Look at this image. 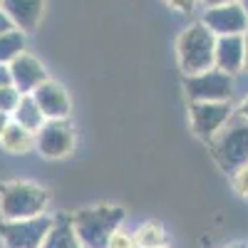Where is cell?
I'll return each mask as SVG.
<instances>
[{"instance_id": "7c38bea8", "label": "cell", "mask_w": 248, "mask_h": 248, "mask_svg": "<svg viewBox=\"0 0 248 248\" xmlns=\"http://www.w3.org/2000/svg\"><path fill=\"white\" fill-rule=\"evenodd\" d=\"M0 10L10 17L15 30H23L28 35L43 20L45 0H0Z\"/></svg>"}, {"instance_id": "3957f363", "label": "cell", "mask_w": 248, "mask_h": 248, "mask_svg": "<svg viewBox=\"0 0 248 248\" xmlns=\"http://www.w3.org/2000/svg\"><path fill=\"white\" fill-rule=\"evenodd\" d=\"M50 203V194L32 181H5L0 184V216L5 221L43 216Z\"/></svg>"}, {"instance_id": "7402d4cb", "label": "cell", "mask_w": 248, "mask_h": 248, "mask_svg": "<svg viewBox=\"0 0 248 248\" xmlns=\"http://www.w3.org/2000/svg\"><path fill=\"white\" fill-rule=\"evenodd\" d=\"M167 3L179 13H194V8H196V0H167Z\"/></svg>"}, {"instance_id": "30bf717a", "label": "cell", "mask_w": 248, "mask_h": 248, "mask_svg": "<svg viewBox=\"0 0 248 248\" xmlns=\"http://www.w3.org/2000/svg\"><path fill=\"white\" fill-rule=\"evenodd\" d=\"M8 72H10L13 87L20 94H32L43 82H47V70L43 67V62H40L37 57H32L30 52L17 55L8 65Z\"/></svg>"}, {"instance_id": "8fae6325", "label": "cell", "mask_w": 248, "mask_h": 248, "mask_svg": "<svg viewBox=\"0 0 248 248\" xmlns=\"http://www.w3.org/2000/svg\"><path fill=\"white\" fill-rule=\"evenodd\" d=\"M32 99L37 102V107L45 114V119H67L70 117V109H72L70 94H67L65 87L52 82V79L43 82V85L32 92Z\"/></svg>"}, {"instance_id": "44dd1931", "label": "cell", "mask_w": 248, "mask_h": 248, "mask_svg": "<svg viewBox=\"0 0 248 248\" xmlns=\"http://www.w3.org/2000/svg\"><path fill=\"white\" fill-rule=\"evenodd\" d=\"M233 189L238 191V196H243L248 201V167H243L233 174Z\"/></svg>"}, {"instance_id": "277c9868", "label": "cell", "mask_w": 248, "mask_h": 248, "mask_svg": "<svg viewBox=\"0 0 248 248\" xmlns=\"http://www.w3.org/2000/svg\"><path fill=\"white\" fill-rule=\"evenodd\" d=\"M176 55H179V67L184 70V75H199V72L211 70L214 55H216V35L203 23H194L179 35Z\"/></svg>"}, {"instance_id": "4316f807", "label": "cell", "mask_w": 248, "mask_h": 248, "mask_svg": "<svg viewBox=\"0 0 248 248\" xmlns=\"http://www.w3.org/2000/svg\"><path fill=\"white\" fill-rule=\"evenodd\" d=\"M8 124H10V114L0 112V137H3V132L8 129Z\"/></svg>"}, {"instance_id": "8992f818", "label": "cell", "mask_w": 248, "mask_h": 248, "mask_svg": "<svg viewBox=\"0 0 248 248\" xmlns=\"http://www.w3.org/2000/svg\"><path fill=\"white\" fill-rule=\"evenodd\" d=\"M52 226V218L47 214L35 218H20V221H5L0 218V238L5 248H40Z\"/></svg>"}, {"instance_id": "d4e9b609", "label": "cell", "mask_w": 248, "mask_h": 248, "mask_svg": "<svg viewBox=\"0 0 248 248\" xmlns=\"http://www.w3.org/2000/svg\"><path fill=\"white\" fill-rule=\"evenodd\" d=\"M243 70L248 72V30L243 32Z\"/></svg>"}, {"instance_id": "5bb4252c", "label": "cell", "mask_w": 248, "mask_h": 248, "mask_svg": "<svg viewBox=\"0 0 248 248\" xmlns=\"http://www.w3.org/2000/svg\"><path fill=\"white\" fill-rule=\"evenodd\" d=\"M40 248H82L70 214H62V216L52 218V226H50V231H47Z\"/></svg>"}, {"instance_id": "f546056e", "label": "cell", "mask_w": 248, "mask_h": 248, "mask_svg": "<svg viewBox=\"0 0 248 248\" xmlns=\"http://www.w3.org/2000/svg\"><path fill=\"white\" fill-rule=\"evenodd\" d=\"M229 248H248L246 243H238V246H229Z\"/></svg>"}, {"instance_id": "e0dca14e", "label": "cell", "mask_w": 248, "mask_h": 248, "mask_svg": "<svg viewBox=\"0 0 248 248\" xmlns=\"http://www.w3.org/2000/svg\"><path fill=\"white\" fill-rule=\"evenodd\" d=\"M25 52V32L23 30H8L0 35V65H10V62Z\"/></svg>"}, {"instance_id": "52a82bcc", "label": "cell", "mask_w": 248, "mask_h": 248, "mask_svg": "<svg viewBox=\"0 0 248 248\" xmlns=\"http://www.w3.org/2000/svg\"><path fill=\"white\" fill-rule=\"evenodd\" d=\"M236 109L231 102H189V117H191V129L196 137L211 141L218 129L231 119Z\"/></svg>"}, {"instance_id": "484cf974", "label": "cell", "mask_w": 248, "mask_h": 248, "mask_svg": "<svg viewBox=\"0 0 248 248\" xmlns=\"http://www.w3.org/2000/svg\"><path fill=\"white\" fill-rule=\"evenodd\" d=\"M236 112L248 122V97H243V99H241V105H238V109H236Z\"/></svg>"}, {"instance_id": "6da1fadb", "label": "cell", "mask_w": 248, "mask_h": 248, "mask_svg": "<svg viewBox=\"0 0 248 248\" xmlns=\"http://www.w3.org/2000/svg\"><path fill=\"white\" fill-rule=\"evenodd\" d=\"M209 147L218 167L233 176L238 169L248 167V122L238 112H233L231 119L209 141Z\"/></svg>"}, {"instance_id": "4fadbf2b", "label": "cell", "mask_w": 248, "mask_h": 248, "mask_svg": "<svg viewBox=\"0 0 248 248\" xmlns=\"http://www.w3.org/2000/svg\"><path fill=\"white\" fill-rule=\"evenodd\" d=\"M214 67L236 75L243 70V35H223L216 37V55Z\"/></svg>"}, {"instance_id": "d6986e66", "label": "cell", "mask_w": 248, "mask_h": 248, "mask_svg": "<svg viewBox=\"0 0 248 248\" xmlns=\"http://www.w3.org/2000/svg\"><path fill=\"white\" fill-rule=\"evenodd\" d=\"M20 94L13 85H5V87H0V112H5V114H13L15 107L20 105Z\"/></svg>"}, {"instance_id": "ac0fdd59", "label": "cell", "mask_w": 248, "mask_h": 248, "mask_svg": "<svg viewBox=\"0 0 248 248\" xmlns=\"http://www.w3.org/2000/svg\"><path fill=\"white\" fill-rule=\"evenodd\" d=\"M134 238H137L139 248H167V243H169V236L164 231V226L156 221H147L134 233Z\"/></svg>"}, {"instance_id": "2e32d148", "label": "cell", "mask_w": 248, "mask_h": 248, "mask_svg": "<svg viewBox=\"0 0 248 248\" xmlns=\"http://www.w3.org/2000/svg\"><path fill=\"white\" fill-rule=\"evenodd\" d=\"M0 147H3L5 152H10V154H28L30 149H35V134L23 129L20 124H15L10 119L8 129L3 132V137H0Z\"/></svg>"}, {"instance_id": "9a60e30c", "label": "cell", "mask_w": 248, "mask_h": 248, "mask_svg": "<svg viewBox=\"0 0 248 248\" xmlns=\"http://www.w3.org/2000/svg\"><path fill=\"white\" fill-rule=\"evenodd\" d=\"M10 119H13L15 124H20L23 129L32 132V134H37L40 127H43V124L47 122L45 114L40 112L37 102L32 99V94H23V97H20V105L15 107V112L10 114Z\"/></svg>"}, {"instance_id": "f1b7e54d", "label": "cell", "mask_w": 248, "mask_h": 248, "mask_svg": "<svg viewBox=\"0 0 248 248\" xmlns=\"http://www.w3.org/2000/svg\"><path fill=\"white\" fill-rule=\"evenodd\" d=\"M241 3V8H243V13H246V17H248V0H238Z\"/></svg>"}, {"instance_id": "603a6c76", "label": "cell", "mask_w": 248, "mask_h": 248, "mask_svg": "<svg viewBox=\"0 0 248 248\" xmlns=\"http://www.w3.org/2000/svg\"><path fill=\"white\" fill-rule=\"evenodd\" d=\"M8 30H13V23H10V17H8L3 10H0V35L8 32Z\"/></svg>"}, {"instance_id": "83f0119b", "label": "cell", "mask_w": 248, "mask_h": 248, "mask_svg": "<svg viewBox=\"0 0 248 248\" xmlns=\"http://www.w3.org/2000/svg\"><path fill=\"white\" fill-rule=\"evenodd\" d=\"M206 8H214V5H226V3H236V0H201Z\"/></svg>"}, {"instance_id": "ffe728a7", "label": "cell", "mask_w": 248, "mask_h": 248, "mask_svg": "<svg viewBox=\"0 0 248 248\" xmlns=\"http://www.w3.org/2000/svg\"><path fill=\"white\" fill-rule=\"evenodd\" d=\"M107 248H139V246H137L134 233H127L124 229H117V231L112 233V238H109Z\"/></svg>"}, {"instance_id": "7a4b0ae2", "label": "cell", "mask_w": 248, "mask_h": 248, "mask_svg": "<svg viewBox=\"0 0 248 248\" xmlns=\"http://www.w3.org/2000/svg\"><path fill=\"white\" fill-rule=\"evenodd\" d=\"M122 221H124V209L109 203L72 214V226L82 248H107L112 233L122 226Z\"/></svg>"}, {"instance_id": "5b68a950", "label": "cell", "mask_w": 248, "mask_h": 248, "mask_svg": "<svg viewBox=\"0 0 248 248\" xmlns=\"http://www.w3.org/2000/svg\"><path fill=\"white\" fill-rule=\"evenodd\" d=\"M184 90L189 102H231L233 97V75L211 67L199 75H186Z\"/></svg>"}, {"instance_id": "cb8c5ba5", "label": "cell", "mask_w": 248, "mask_h": 248, "mask_svg": "<svg viewBox=\"0 0 248 248\" xmlns=\"http://www.w3.org/2000/svg\"><path fill=\"white\" fill-rule=\"evenodd\" d=\"M5 85H13L10 72H8V65H0V87H5Z\"/></svg>"}, {"instance_id": "9c48e42d", "label": "cell", "mask_w": 248, "mask_h": 248, "mask_svg": "<svg viewBox=\"0 0 248 248\" xmlns=\"http://www.w3.org/2000/svg\"><path fill=\"white\" fill-rule=\"evenodd\" d=\"M201 23L209 28L216 37L223 35H243L248 30V17L241 8V3H226V5H214L206 8L201 15Z\"/></svg>"}, {"instance_id": "ba28073f", "label": "cell", "mask_w": 248, "mask_h": 248, "mask_svg": "<svg viewBox=\"0 0 248 248\" xmlns=\"http://www.w3.org/2000/svg\"><path fill=\"white\" fill-rule=\"evenodd\" d=\"M75 147V132L67 119H47L35 134V149L45 159H62Z\"/></svg>"}]
</instances>
